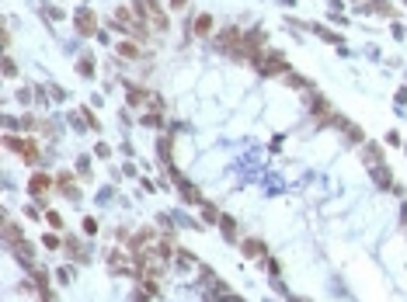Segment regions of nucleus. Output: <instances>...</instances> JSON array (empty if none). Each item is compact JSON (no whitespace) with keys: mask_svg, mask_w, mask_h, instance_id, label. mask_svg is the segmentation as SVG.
<instances>
[{"mask_svg":"<svg viewBox=\"0 0 407 302\" xmlns=\"http://www.w3.org/2000/svg\"><path fill=\"white\" fill-rule=\"evenodd\" d=\"M77 28H80V31H84V35H91V31H94V18H91V14H87V11H84V14H80V18H77Z\"/></svg>","mask_w":407,"mask_h":302,"instance_id":"obj_4","label":"nucleus"},{"mask_svg":"<svg viewBox=\"0 0 407 302\" xmlns=\"http://www.w3.org/2000/svg\"><path fill=\"white\" fill-rule=\"evenodd\" d=\"M46 187H49V177H46V174H35V177H31V191H35V195H42Z\"/></svg>","mask_w":407,"mask_h":302,"instance_id":"obj_3","label":"nucleus"},{"mask_svg":"<svg viewBox=\"0 0 407 302\" xmlns=\"http://www.w3.org/2000/svg\"><path fill=\"white\" fill-rule=\"evenodd\" d=\"M209 24H212V21H209V18H205V14H202V18H199V24H195V28H199V31H209Z\"/></svg>","mask_w":407,"mask_h":302,"instance_id":"obj_6","label":"nucleus"},{"mask_svg":"<svg viewBox=\"0 0 407 302\" xmlns=\"http://www.w3.org/2000/svg\"><path fill=\"white\" fill-rule=\"evenodd\" d=\"M257 66H261V73H268V77H272V73H282V70H285V63H282L279 56H257Z\"/></svg>","mask_w":407,"mask_h":302,"instance_id":"obj_2","label":"nucleus"},{"mask_svg":"<svg viewBox=\"0 0 407 302\" xmlns=\"http://www.w3.org/2000/svg\"><path fill=\"white\" fill-rule=\"evenodd\" d=\"M4 142H7L11 149H18V157H21V160H28V163H31L35 157H39V146H35L31 139H14V136H7Z\"/></svg>","mask_w":407,"mask_h":302,"instance_id":"obj_1","label":"nucleus"},{"mask_svg":"<svg viewBox=\"0 0 407 302\" xmlns=\"http://www.w3.org/2000/svg\"><path fill=\"white\" fill-rule=\"evenodd\" d=\"M119 52H122V56H129V59H136V56H139V49H136V46H129V42H122V46H119Z\"/></svg>","mask_w":407,"mask_h":302,"instance_id":"obj_5","label":"nucleus"}]
</instances>
